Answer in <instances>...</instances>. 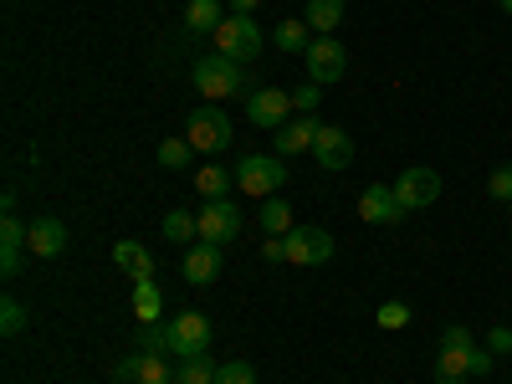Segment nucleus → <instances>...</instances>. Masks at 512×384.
<instances>
[{"mask_svg": "<svg viewBox=\"0 0 512 384\" xmlns=\"http://www.w3.org/2000/svg\"><path fill=\"white\" fill-rule=\"evenodd\" d=\"M477 349V344H472ZM472 349H456V344H441L436 354V384H461L472 374Z\"/></svg>", "mask_w": 512, "mask_h": 384, "instance_id": "obj_18", "label": "nucleus"}, {"mask_svg": "<svg viewBox=\"0 0 512 384\" xmlns=\"http://www.w3.org/2000/svg\"><path fill=\"white\" fill-rule=\"evenodd\" d=\"M195 93L205 98V103H221V98H236L241 88H246V72H241V62H231V57H200L195 62Z\"/></svg>", "mask_w": 512, "mask_h": 384, "instance_id": "obj_1", "label": "nucleus"}, {"mask_svg": "<svg viewBox=\"0 0 512 384\" xmlns=\"http://www.w3.org/2000/svg\"><path fill=\"white\" fill-rule=\"evenodd\" d=\"M190 154H195L190 139H164V144H159V164H164V169H185Z\"/></svg>", "mask_w": 512, "mask_h": 384, "instance_id": "obj_28", "label": "nucleus"}, {"mask_svg": "<svg viewBox=\"0 0 512 384\" xmlns=\"http://www.w3.org/2000/svg\"><path fill=\"white\" fill-rule=\"evenodd\" d=\"M221 21H226L221 0H190V6H185V26H190V31H210V36H216Z\"/></svg>", "mask_w": 512, "mask_h": 384, "instance_id": "obj_20", "label": "nucleus"}, {"mask_svg": "<svg viewBox=\"0 0 512 384\" xmlns=\"http://www.w3.org/2000/svg\"><path fill=\"white\" fill-rule=\"evenodd\" d=\"M318 98H323V88H318V82H308V88L292 93V108L297 113H318Z\"/></svg>", "mask_w": 512, "mask_h": 384, "instance_id": "obj_34", "label": "nucleus"}, {"mask_svg": "<svg viewBox=\"0 0 512 384\" xmlns=\"http://www.w3.org/2000/svg\"><path fill=\"white\" fill-rule=\"evenodd\" d=\"M282 246H287V262L292 267H323L328 256H333V236L323 226H292L282 236Z\"/></svg>", "mask_w": 512, "mask_h": 384, "instance_id": "obj_7", "label": "nucleus"}, {"mask_svg": "<svg viewBox=\"0 0 512 384\" xmlns=\"http://www.w3.org/2000/svg\"><path fill=\"white\" fill-rule=\"evenodd\" d=\"M26 328V308L16 303V297H6V303H0V333H6V338H16Z\"/></svg>", "mask_w": 512, "mask_h": 384, "instance_id": "obj_31", "label": "nucleus"}, {"mask_svg": "<svg viewBox=\"0 0 512 384\" xmlns=\"http://www.w3.org/2000/svg\"><path fill=\"white\" fill-rule=\"evenodd\" d=\"M487 195H492V200H502V205H512V164H497V169H492Z\"/></svg>", "mask_w": 512, "mask_h": 384, "instance_id": "obj_32", "label": "nucleus"}, {"mask_svg": "<svg viewBox=\"0 0 512 384\" xmlns=\"http://www.w3.org/2000/svg\"><path fill=\"white\" fill-rule=\"evenodd\" d=\"M256 6H262V0H231V16H251Z\"/></svg>", "mask_w": 512, "mask_h": 384, "instance_id": "obj_39", "label": "nucleus"}, {"mask_svg": "<svg viewBox=\"0 0 512 384\" xmlns=\"http://www.w3.org/2000/svg\"><path fill=\"white\" fill-rule=\"evenodd\" d=\"M487 349L492 354H512V328H492L487 333Z\"/></svg>", "mask_w": 512, "mask_h": 384, "instance_id": "obj_37", "label": "nucleus"}, {"mask_svg": "<svg viewBox=\"0 0 512 384\" xmlns=\"http://www.w3.org/2000/svg\"><path fill=\"white\" fill-rule=\"evenodd\" d=\"M62 246H67V226H62L57 216H41V221H31V231H26V251L36 256V262H57Z\"/></svg>", "mask_w": 512, "mask_h": 384, "instance_id": "obj_13", "label": "nucleus"}, {"mask_svg": "<svg viewBox=\"0 0 512 384\" xmlns=\"http://www.w3.org/2000/svg\"><path fill=\"white\" fill-rule=\"evenodd\" d=\"M313 159H318L323 169H349V164H354V139H349V128H338V123H318Z\"/></svg>", "mask_w": 512, "mask_h": 384, "instance_id": "obj_12", "label": "nucleus"}, {"mask_svg": "<svg viewBox=\"0 0 512 384\" xmlns=\"http://www.w3.org/2000/svg\"><path fill=\"white\" fill-rule=\"evenodd\" d=\"M303 57H308V82H318V88H328V82H338L349 72V52L338 36H313V47Z\"/></svg>", "mask_w": 512, "mask_h": 384, "instance_id": "obj_8", "label": "nucleus"}, {"mask_svg": "<svg viewBox=\"0 0 512 384\" xmlns=\"http://www.w3.org/2000/svg\"><path fill=\"white\" fill-rule=\"evenodd\" d=\"M308 31H313L308 21H282V26H277V47H282V52H308V47H313Z\"/></svg>", "mask_w": 512, "mask_h": 384, "instance_id": "obj_25", "label": "nucleus"}, {"mask_svg": "<svg viewBox=\"0 0 512 384\" xmlns=\"http://www.w3.org/2000/svg\"><path fill=\"white\" fill-rule=\"evenodd\" d=\"M507 221H512V205H507Z\"/></svg>", "mask_w": 512, "mask_h": 384, "instance_id": "obj_41", "label": "nucleus"}, {"mask_svg": "<svg viewBox=\"0 0 512 384\" xmlns=\"http://www.w3.org/2000/svg\"><path fill=\"white\" fill-rule=\"evenodd\" d=\"M374 323H379V328H405V323H410V308H405V303H384V308L374 313Z\"/></svg>", "mask_w": 512, "mask_h": 384, "instance_id": "obj_33", "label": "nucleus"}, {"mask_svg": "<svg viewBox=\"0 0 512 384\" xmlns=\"http://www.w3.org/2000/svg\"><path fill=\"white\" fill-rule=\"evenodd\" d=\"M236 185H241V195L272 200V195L287 185V164H282L277 154H241V159H236Z\"/></svg>", "mask_w": 512, "mask_h": 384, "instance_id": "obj_2", "label": "nucleus"}, {"mask_svg": "<svg viewBox=\"0 0 512 384\" xmlns=\"http://www.w3.org/2000/svg\"><path fill=\"white\" fill-rule=\"evenodd\" d=\"M492 369H497V354H492V349H472V374H477V379H487Z\"/></svg>", "mask_w": 512, "mask_h": 384, "instance_id": "obj_35", "label": "nucleus"}, {"mask_svg": "<svg viewBox=\"0 0 512 384\" xmlns=\"http://www.w3.org/2000/svg\"><path fill=\"white\" fill-rule=\"evenodd\" d=\"M246 118L256 123V128H277L287 123V118H297L292 113V93H282V88H256L251 98H246Z\"/></svg>", "mask_w": 512, "mask_h": 384, "instance_id": "obj_11", "label": "nucleus"}, {"mask_svg": "<svg viewBox=\"0 0 512 384\" xmlns=\"http://www.w3.org/2000/svg\"><path fill=\"white\" fill-rule=\"evenodd\" d=\"M195 236H200V221L190 216V210H169L164 216V241L169 246H195Z\"/></svg>", "mask_w": 512, "mask_h": 384, "instance_id": "obj_21", "label": "nucleus"}, {"mask_svg": "<svg viewBox=\"0 0 512 384\" xmlns=\"http://www.w3.org/2000/svg\"><path fill=\"white\" fill-rule=\"evenodd\" d=\"M395 195H400L405 210H431L441 200V175L425 169V164H415V169H405V175L395 180Z\"/></svg>", "mask_w": 512, "mask_h": 384, "instance_id": "obj_10", "label": "nucleus"}, {"mask_svg": "<svg viewBox=\"0 0 512 384\" xmlns=\"http://www.w3.org/2000/svg\"><path fill=\"white\" fill-rule=\"evenodd\" d=\"M216 384H256V369H251L246 359H226V364L216 369Z\"/></svg>", "mask_w": 512, "mask_h": 384, "instance_id": "obj_30", "label": "nucleus"}, {"mask_svg": "<svg viewBox=\"0 0 512 384\" xmlns=\"http://www.w3.org/2000/svg\"><path fill=\"white\" fill-rule=\"evenodd\" d=\"M262 231H267V236H287V231H292V205H287L282 195L262 200Z\"/></svg>", "mask_w": 512, "mask_h": 384, "instance_id": "obj_24", "label": "nucleus"}, {"mask_svg": "<svg viewBox=\"0 0 512 384\" xmlns=\"http://www.w3.org/2000/svg\"><path fill=\"white\" fill-rule=\"evenodd\" d=\"M169 328V354L175 359H200V354H210V318L205 313H180V318H169L164 323Z\"/></svg>", "mask_w": 512, "mask_h": 384, "instance_id": "obj_5", "label": "nucleus"}, {"mask_svg": "<svg viewBox=\"0 0 512 384\" xmlns=\"http://www.w3.org/2000/svg\"><path fill=\"white\" fill-rule=\"evenodd\" d=\"M195 221H200V241H210V246H231L241 236V210H236L231 195L226 200H205Z\"/></svg>", "mask_w": 512, "mask_h": 384, "instance_id": "obj_6", "label": "nucleus"}, {"mask_svg": "<svg viewBox=\"0 0 512 384\" xmlns=\"http://www.w3.org/2000/svg\"><path fill=\"white\" fill-rule=\"evenodd\" d=\"M113 267L128 272L134 282H154V256H149L139 241H118V246H113Z\"/></svg>", "mask_w": 512, "mask_h": 384, "instance_id": "obj_17", "label": "nucleus"}, {"mask_svg": "<svg viewBox=\"0 0 512 384\" xmlns=\"http://www.w3.org/2000/svg\"><path fill=\"white\" fill-rule=\"evenodd\" d=\"M175 384H216V364H210L205 354H200V359H180Z\"/></svg>", "mask_w": 512, "mask_h": 384, "instance_id": "obj_26", "label": "nucleus"}, {"mask_svg": "<svg viewBox=\"0 0 512 384\" xmlns=\"http://www.w3.org/2000/svg\"><path fill=\"white\" fill-rule=\"evenodd\" d=\"M313 139H318V118L297 113L277 128V154H313Z\"/></svg>", "mask_w": 512, "mask_h": 384, "instance_id": "obj_15", "label": "nucleus"}, {"mask_svg": "<svg viewBox=\"0 0 512 384\" xmlns=\"http://www.w3.org/2000/svg\"><path fill=\"white\" fill-rule=\"evenodd\" d=\"M216 52L221 57H231V62H256L262 57V26H256L251 16H226L221 26H216Z\"/></svg>", "mask_w": 512, "mask_h": 384, "instance_id": "obj_4", "label": "nucleus"}, {"mask_svg": "<svg viewBox=\"0 0 512 384\" xmlns=\"http://www.w3.org/2000/svg\"><path fill=\"white\" fill-rule=\"evenodd\" d=\"M497 6H502V11H507V16H512V0H497Z\"/></svg>", "mask_w": 512, "mask_h": 384, "instance_id": "obj_40", "label": "nucleus"}, {"mask_svg": "<svg viewBox=\"0 0 512 384\" xmlns=\"http://www.w3.org/2000/svg\"><path fill=\"white\" fill-rule=\"evenodd\" d=\"M159 313H164V292L154 282H134V318L139 323H159Z\"/></svg>", "mask_w": 512, "mask_h": 384, "instance_id": "obj_23", "label": "nucleus"}, {"mask_svg": "<svg viewBox=\"0 0 512 384\" xmlns=\"http://www.w3.org/2000/svg\"><path fill=\"white\" fill-rule=\"evenodd\" d=\"M221 246H210V241H195V246H185V282L190 287H210L221 277Z\"/></svg>", "mask_w": 512, "mask_h": 384, "instance_id": "obj_14", "label": "nucleus"}, {"mask_svg": "<svg viewBox=\"0 0 512 384\" xmlns=\"http://www.w3.org/2000/svg\"><path fill=\"white\" fill-rule=\"evenodd\" d=\"M134 349H139V354H164V349H169V328H159V323H139Z\"/></svg>", "mask_w": 512, "mask_h": 384, "instance_id": "obj_27", "label": "nucleus"}, {"mask_svg": "<svg viewBox=\"0 0 512 384\" xmlns=\"http://www.w3.org/2000/svg\"><path fill=\"white\" fill-rule=\"evenodd\" d=\"M134 384H175V374H169V364L159 354H144L139 359V379Z\"/></svg>", "mask_w": 512, "mask_h": 384, "instance_id": "obj_29", "label": "nucleus"}, {"mask_svg": "<svg viewBox=\"0 0 512 384\" xmlns=\"http://www.w3.org/2000/svg\"><path fill=\"white\" fill-rule=\"evenodd\" d=\"M185 139L195 144V154H226V149H231V139H236V128H231V118H226L216 103H205V108H195V113H190Z\"/></svg>", "mask_w": 512, "mask_h": 384, "instance_id": "obj_3", "label": "nucleus"}, {"mask_svg": "<svg viewBox=\"0 0 512 384\" xmlns=\"http://www.w3.org/2000/svg\"><path fill=\"white\" fill-rule=\"evenodd\" d=\"M26 231H31V226H21L16 216L0 221V272H6V277H16V272H21V256H26Z\"/></svg>", "mask_w": 512, "mask_h": 384, "instance_id": "obj_16", "label": "nucleus"}, {"mask_svg": "<svg viewBox=\"0 0 512 384\" xmlns=\"http://www.w3.org/2000/svg\"><path fill=\"white\" fill-rule=\"evenodd\" d=\"M318 36L338 31V21H344V0H308V16H303Z\"/></svg>", "mask_w": 512, "mask_h": 384, "instance_id": "obj_22", "label": "nucleus"}, {"mask_svg": "<svg viewBox=\"0 0 512 384\" xmlns=\"http://www.w3.org/2000/svg\"><path fill=\"white\" fill-rule=\"evenodd\" d=\"M405 216L410 210L400 205L395 185H364V195H359V221L364 226H400Z\"/></svg>", "mask_w": 512, "mask_h": 384, "instance_id": "obj_9", "label": "nucleus"}, {"mask_svg": "<svg viewBox=\"0 0 512 384\" xmlns=\"http://www.w3.org/2000/svg\"><path fill=\"white\" fill-rule=\"evenodd\" d=\"M231 185H236V175H231V169H221V164L195 169V190H200L205 200H226V195H231Z\"/></svg>", "mask_w": 512, "mask_h": 384, "instance_id": "obj_19", "label": "nucleus"}, {"mask_svg": "<svg viewBox=\"0 0 512 384\" xmlns=\"http://www.w3.org/2000/svg\"><path fill=\"white\" fill-rule=\"evenodd\" d=\"M262 256H267V262H287V246H282V236H272V241L262 246Z\"/></svg>", "mask_w": 512, "mask_h": 384, "instance_id": "obj_38", "label": "nucleus"}, {"mask_svg": "<svg viewBox=\"0 0 512 384\" xmlns=\"http://www.w3.org/2000/svg\"><path fill=\"white\" fill-rule=\"evenodd\" d=\"M441 344H456V349H472V328H461V323H451V328L441 333Z\"/></svg>", "mask_w": 512, "mask_h": 384, "instance_id": "obj_36", "label": "nucleus"}]
</instances>
